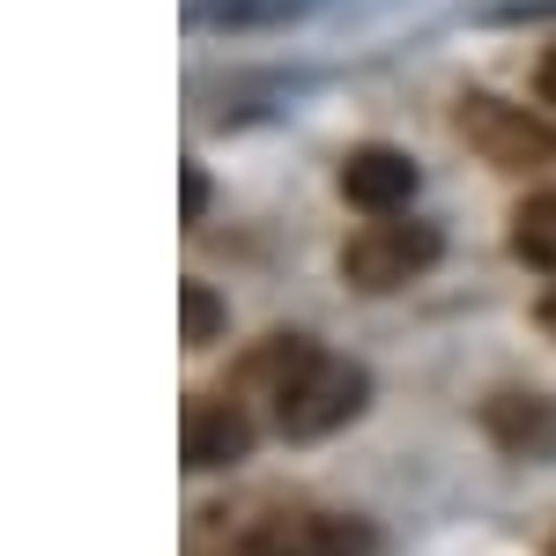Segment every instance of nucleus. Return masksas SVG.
Wrapping results in <instances>:
<instances>
[{
  "label": "nucleus",
  "mask_w": 556,
  "mask_h": 556,
  "mask_svg": "<svg viewBox=\"0 0 556 556\" xmlns=\"http://www.w3.org/2000/svg\"><path fill=\"white\" fill-rule=\"evenodd\" d=\"M253 453V416L230 393H193L186 401V468H230Z\"/></svg>",
  "instance_id": "obj_5"
},
{
  "label": "nucleus",
  "mask_w": 556,
  "mask_h": 556,
  "mask_svg": "<svg viewBox=\"0 0 556 556\" xmlns=\"http://www.w3.org/2000/svg\"><path fill=\"white\" fill-rule=\"evenodd\" d=\"M178 312H186V349H208L215 327H223V304H215L208 282H178Z\"/></svg>",
  "instance_id": "obj_10"
},
{
  "label": "nucleus",
  "mask_w": 556,
  "mask_h": 556,
  "mask_svg": "<svg viewBox=\"0 0 556 556\" xmlns=\"http://www.w3.org/2000/svg\"><path fill=\"white\" fill-rule=\"evenodd\" d=\"M342 193L364 215H401L408 201H416V164H408L401 149H386V141L349 149V156H342Z\"/></svg>",
  "instance_id": "obj_7"
},
{
  "label": "nucleus",
  "mask_w": 556,
  "mask_h": 556,
  "mask_svg": "<svg viewBox=\"0 0 556 556\" xmlns=\"http://www.w3.org/2000/svg\"><path fill=\"white\" fill-rule=\"evenodd\" d=\"M534 89H542V104H556V45L542 52V67H534Z\"/></svg>",
  "instance_id": "obj_12"
},
{
  "label": "nucleus",
  "mask_w": 556,
  "mask_h": 556,
  "mask_svg": "<svg viewBox=\"0 0 556 556\" xmlns=\"http://www.w3.org/2000/svg\"><path fill=\"white\" fill-rule=\"evenodd\" d=\"M312 356H319V342H312V334H267L260 349H245V364H238V386H245V393H260V401H275V393L298 379Z\"/></svg>",
  "instance_id": "obj_8"
},
{
  "label": "nucleus",
  "mask_w": 556,
  "mask_h": 556,
  "mask_svg": "<svg viewBox=\"0 0 556 556\" xmlns=\"http://www.w3.org/2000/svg\"><path fill=\"white\" fill-rule=\"evenodd\" d=\"M549 556H556V534H549Z\"/></svg>",
  "instance_id": "obj_14"
},
{
  "label": "nucleus",
  "mask_w": 556,
  "mask_h": 556,
  "mask_svg": "<svg viewBox=\"0 0 556 556\" xmlns=\"http://www.w3.org/2000/svg\"><path fill=\"white\" fill-rule=\"evenodd\" d=\"M201 208H208V178L201 164H186V223H201Z\"/></svg>",
  "instance_id": "obj_11"
},
{
  "label": "nucleus",
  "mask_w": 556,
  "mask_h": 556,
  "mask_svg": "<svg viewBox=\"0 0 556 556\" xmlns=\"http://www.w3.org/2000/svg\"><path fill=\"white\" fill-rule=\"evenodd\" d=\"M482 430H490V445L497 453H513V460H549L556 453V401L549 393H490L482 401Z\"/></svg>",
  "instance_id": "obj_6"
},
{
  "label": "nucleus",
  "mask_w": 556,
  "mask_h": 556,
  "mask_svg": "<svg viewBox=\"0 0 556 556\" xmlns=\"http://www.w3.org/2000/svg\"><path fill=\"white\" fill-rule=\"evenodd\" d=\"M438 253H445V245H438L430 223L379 215V223H364V230L342 245V282H349V290H364V298H386V290H408L416 275H430Z\"/></svg>",
  "instance_id": "obj_3"
},
{
  "label": "nucleus",
  "mask_w": 556,
  "mask_h": 556,
  "mask_svg": "<svg viewBox=\"0 0 556 556\" xmlns=\"http://www.w3.org/2000/svg\"><path fill=\"white\" fill-rule=\"evenodd\" d=\"M379 534L356 513H319V505H282V513L253 519L230 556H371Z\"/></svg>",
  "instance_id": "obj_4"
},
{
  "label": "nucleus",
  "mask_w": 556,
  "mask_h": 556,
  "mask_svg": "<svg viewBox=\"0 0 556 556\" xmlns=\"http://www.w3.org/2000/svg\"><path fill=\"white\" fill-rule=\"evenodd\" d=\"M453 127H460V141H468L482 164H497V172H549L556 164V127L549 119H534L527 104H505V97H490V89H468V97H460Z\"/></svg>",
  "instance_id": "obj_2"
},
{
  "label": "nucleus",
  "mask_w": 556,
  "mask_h": 556,
  "mask_svg": "<svg viewBox=\"0 0 556 556\" xmlns=\"http://www.w3.org/2000/svg\"><path fill=\"white\" fill-rule=\"evenodd\" d=\"M364 401H371V371L364 364H349V356H312L298 379L275 393V430L282 438H327V430H342L364 416Z\"/></svg>",
  "instance_id": "obj_1"
},
{
  "label": "nucleus",
  "mask_w": 556,
  "mask_h": 556,
  "mask_svg": "<svg viewBox=\"0 0 556 556\" xmlns=\"http://www.w3.org/2000/svg\"><path fill=\"white\" fill-rule=\"evenodd\" d=\"M513 260L556 275V193H534L513 208Z\"/></svg>",
  "instance_id": "obj_9"
},
{
  "label": "nucleus",
  "mask_w": 556,
  "mask_h": 556,
  "mask_svg": "<svg viewBox=\"0 0 556 556\" xmlns=\"http://www.w3.org/2000/svg\"><path fill=\"white\" fill-rule=\"evenodd\" d=\"M534 319H542V334H556V282L542 290V304H534Z\"/></svg>",
  "instance_id": "obj_13"
}]
</instances>
